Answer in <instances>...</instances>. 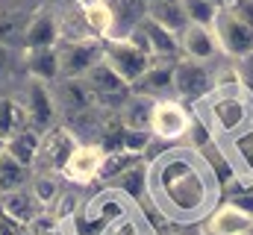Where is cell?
<instances>
[{
	"label": "cell",
	"mask_w": 253,
	"mask_h": 235,
	"mask_svg": "<svg viewBox=\"0 0 253 235\" xmlns=\"http://www.w3.org/2000/svg\"><path fill=\"white\" fill-rule=\"evenodd\" d=\"M147 197L165 221L197 224L215 212L221 182L200 150L171 147L147 162Z\"/></svg>",
	"instance_id": "1"
},
{
	"label": "cell",
	"mask_w": 253,
	"mask_h": 235,
	"mask_svg": "<svg viewBox=\"0 0 253 235\" xmlns=\"http://www.w3.org/2000/svg\"><path fill=\"white\" fill-rule=\"evenodd\" d=\"M194 115L203 123V129L221 144L253 120V88L242 79H221L206 97L194 103Z\"/></svg>",
	"instance_id": "2"
},
{
	"label": "cell",
	"mask_w": 253,
	"mask_h": 235,
	"mask_svg": "<svg viewBox=\"0 0 253 235\" xmlns=\"http://www.w3.org/2000/svg\"><path fill=\"white\" fill-rule=\"evenodd\" d=\"M56 56H59V79H80L103 59V41L91 36L62 39L56 44Z\"/></svg>",
	"instance_id": "3"
},
{
	"label": "cell",
	"mask_w": 253,
	"mask_h": 235,
	"mask_svg": "<svg viewBox=\"0 0 253 235\" xmlns=\"http://www.w3.org/2000/svg\"><path fill=\"white\" fill-rule=\"evenodd\" d=\"M191 126H194V118L189 115V109L168 97V100H156L153 106V115H150V135L153 141L159 144H177L180 138H189Z\"/></svg>",
	"instance_id": "4"
},
{
	"label": "cell",
	"mask_w": 253,
	"mask_h": 235,
	"mask_svg": "<svg viewBox=\"0 0 253 235\" xmlns=\"http://www.w3.org/2000/svg\"><path fill=\"white\" fill-rule=\"evenodd\" d=\"M212 36H215L221 53H227L230 59L253 56V24L236 18L227 6L218 9V15L212 21Z\"/></svg>",
	"instance_id": "5"
},
{
	"label": "cell",
	"mask_w": 253,
	"mask_h": 235,
	"mask_svg": "<svg viewBox=\"0 0 253 235\" xmlns=\"http://www.w3.org/2000/svg\"><path fill=\"white\" fill-rule=\"evenodd\" d=\"M83 82L88 85V91H91V97H94V103L103 109V112H118L121 106H124V100L132 94V85L124 82L103 59L83 77Z\"/></svg>",
	"instance_id": "6"
},
{
	"label": "cell",
	"mask_w": 253,
	"mask_h": 235,
	"mask_svg": "<svg viewBox=\"0 0 253 235\" xmlns=\"http://www.w3.org/2000/svg\"><path fill=\"white\" fill-rule=\"evenodd\" d=\"M77 138H74V132L62 126V123H56V126H50L47 132H42V138H39V150H36V162H33V171H44V174H59L62 176V168L65 162H68V156L77 150Z\"/></svg>",
	"instance_id": "7"
},
{
	"label": "cell",
	"mask_w": 253,
	"mask_h": 235,
	"mask_svg": "<svg viewBox=\"0 0 253 235\" xmlns=\"http://www.w3.org/2000/svg\"><path fill=\"white\" fill-rule=\"evenodd\" d=\"M221 79L215 77V71L209 65L180 59L174 65V100L180 103H197L200 97H206Z\"/></svg>",
	"instance_id": "8"
},
{
	"label": "cell",
	"mask_w": 253,
	"mask_h": 235,
	"mask_svg": "<svg viewBox=\"0 0 253 235\" xmlns=\"http://www.w3.org/2000/svg\"><path fill=\"white\" fill-rule=\"evenodd\" d=\"M103 62H106L124 82L135 85L138 77L150 68L153 59L147 56V53H141V50H138L132 41H126V39H106V41H103Z\"/></svg>",
	"instance_id": "9"
},
{
	"label": "cell",
	"mask_w": 253,
	"mask_h": 235,
	"mask_svg": "<svg viewBox=\"0 0 253 235\" xmlns=\"http://www.w3.org/2000/svg\"><path fill=\"white\" fill-rule=\"evenodd\" d=\"M24 112H27V120L36 132H47L50 126H56V100H53V91L47 82H39V79H30L24 85Z\"/></svg>",
	"instance_id": "10"
},
{
	"label": "cell",
	"mask_w": 253,
	"mask_h": 235,
	"mask_svg": "<svg viewBox=\"0 0 253 235\" xmlns=\"http://www.w3.org/2000/svg\"><path fill=\"white\" fill-rule=\"evenodd\" d=\"M218 147H221V153L230 165V176L242 185H253V120L242 132L221 141Z\"/></svg>",
	"instance_id": "11"
},
{
	"label": "cell",
	"mask_w": 253,
	"mask_h": 235,
	"mask_svg": "<svg viewBox=\"0 0 253 235\" xmlns=\"http://www.w3.org/2000/svg\"><path fill=\"white\" fill-rule=\"evenodd\" d=\"M103 147L100 144H77V150L68 156L62 168V179L71 185H88L91 179L100 176L103 168Z\"/></svg>",
	"instance_id": "12"
},
{
	"label": "cell",
	"mask_w": 253,
	"mask_h": 235,
	"mask_svg": "<svg viewBox=\"0 0 253 235\" xmlns=\"http://www.w3.org/2000/svg\"><path fill=\"white\" fill-rule=\"evenodd\" d=\"M174 65L171 59H153L150 68L138 77V82L132 85V91L150 97V100H168L174 97Z\"/></svg>",
	"instance_id": "13"
},
{
	"label": "cell",
	"mask_w": 253,
	"mask_h": 235,
	"mask_svg": "<svg viewBox=\"0 0 253 235\" xmlns=\"http://www.w3.org/2000/svg\"><path fill=\"white\" fill-rule=\"evenodd\" d=\"M0 212L9 218V221H15L18 227H30L36 218H42L47 209L39 203V197L30 191V185H24V188H15V191H6V194H0Z\"/></svg>",
	"instance_id": "14"
},
{
	"label": "cell",
	"mask_w": 253,
	"mask_h": 235,
	"mask_svg": "<svg viewBox=\"0 0 253 235\" xmlns=\"http://www.w3.org/2000/svg\"><path fill=\"white\" fill-rule=\"evenodd\" d=\"M180 50L186 53V59L200 62V65H209L212 59L221 56V47L212 36V27H197V24H189L180 33Z\"/></svg>",
	"instance_id": "15"
},
{
	"label": "cell",
	"mask_w": 253,
	"mask_h": 235,
	"mask_svg": "<svg viewBox=\"0 0 253 235\" xmlns=\"http://www.w3.org/2000/svg\"><path fill=\"white\" fill-rule=\"evenodd\" d=\"M53 100H56V109H62L68 118H77V115H83V112H88V109L97 106L94 97H91V91H88V85L83 82V77L80 79H56Z\"/></svg>",
	"instance_id": "16"
},
{
	"label": "cell",
	"mask_w": 253,
	"mask_h": 235,
	"mask_svg": "<svg viewBox=\"0 0 253 235\" xmlns=\"http://www.w3.org/2000/svg\"><path fill=\"white\" fill-rule=\"evenodd\" d=\"M251 230L253 218L230 203H218L215 212L206 218V235H251Z\"/></svg>",
	"instance_id": "17"
},
{
	"label": "cell",
	"mask_w": 253,
	"mask_h": 235,
	"mask_svg": "<svg viewBox=\"0 0 253 235\" xmlns=\"http://www.w3.org/2000/svg\"><path fill=\"white\" fill-rule=\"evenodd\" d=\"M62 41L59 33V21L50 12H36L30 18V24L24 27V47L27 50H39V47H56Z\"/></svg>",
	"instance_id": "18"
},
{
	"label": "cell",
	"mask_w": 253,
	"mask_h": 235,
	"mask_svg": "<svg viewBox=\"0 0 253 235\" xmlns=\"http://www.w3.org/2000/svg\"><path fill=\"white\" fill-rule=\"evenodd\" d=\"M80 15H83L88 36H94L100 41L115 39V15L106 0H80Z\"/></svg>",
	"instance_id": "19"
},
{
	"label": "cell",
	"mask_w": 253,
	"mask_h": 235,
	"mask_svg": "<svg viewBox=\"0 0 253 235\" xmlns=\"http://www.w3.org/2000/svg\"><path fill=\"white\" fill-rule=\"evenodd\" d=\"M138 30H141V36H144L147 47H150V56L177 62V53H180V39H177L174 33H168L165 27L153 24L150 18H141V21H138Z\"/></svg>",
	"instance_id": "20"
},
{
	"label": "cell",
	"mask_w": 253,
	"mask_h": 235,
	"mask_svg": "<svg viewBox=\"0 0 253 235\" xmlns=\"http://www.w3.org/2000/svg\"><path fill=\"white\" fill-rule=\"evenodd\" d=\"M153 106H156V100H150V97L132 91V94L124 100V106H121L115 115H118V120L124 123L126 129L150 132V115H153Z\"/></svg>",
	"instance_id": "21"
},
{
	"label": "cell",
	"mask_w": 253,
	"mask_h": 235,
	"mask_svg": "<svg viewBox=\"0 0 253 235\" xmlns=\"http://www.w3.org/2000/svg\"><path fill=\"white\" fill-rule=\"evenodd\" d=\"M27 126H30V120L24 112V103L12 94H0V141L6 144L9 138H15Z\"/></svg>",
	"instance_id": "22"
},
{
	"label": "cell",
	"mask_w": 253,
	"mask_h": 235,
	"mask_svg": "<svg viewBox=\"0 0 253 235\" xmlns=\"http://www.w3.org/2000/svg\"><path fill=\"white\" fill-rule=\"evenodd\" d=\"M27 71L30 79L39 82H56L59 79V56L56 47H39V50H27Z\"/></svg>",
	"instance_id": "23"
},
{
	"label": "cell",
	"mask_w": 253,
	"mask_h": 235,
	"mask_svg": "<svg viewBox=\"0 0 253 235\" xmlns=\"http://www.w3.org/2000/svg\"><path fill=\"white\" fill-rule=\"evenodd\" d=\"M30 168H24L6 147L0 150V194L6 191H15V188H24L30 185Z\"/></svg>",
	"instance_id": "24"
},
{
	"label": "cell",
	"mask_w": 253,
	"mask_h": 235,
	"mask_svg": "<svg viewBox=\"0 0 253 235\" xmlns=\"http://www.w3.org/2000/svg\"><path fill=\"white\" fill-rule=\"evenodd\" d=\"M106 185H112V188H118V191L129 194L132 200L147 197V159H141L138 165H132L129 171H124L121 176H115V179L106 182Z\"/></svg>",
	"instance_id": "25"
},
{
	"label": "cell",
	"mask_w": 253,
	"mask_h": 235,
	"mask_svg": "<svg viewBox=\"0 0 253 235\" xmlns=\"http://www.w3.org/2000/svg\"><path fill=\"white\" fill-rule=\"evenodd\" d=\"M39 138H42V132H36L33 126H27L24 132H18L15 138H9L3 147L24 165V168H30L33 171V162H36V150H39Z\"/></svg>",
	"instance_id": "26"
},
{
	"label": "cell",
	"mask_w": 253,
	"mask_h": 235,
	"mask_svg": "<svg viewBox=\"0 0 253 235\" xmlns=\"http://www.w3.org/2000/svg\"><path fill=\"white\" fill-rule=\"evenodd\" d=\"M30 191L39 197V203L47 209L56 203V197L62 194V176L59 174H44V171H33L30 174Z\"/></svg>",
	"instance_id": "27"
},
{
	"label": "cell",
	"mask_w": 253,
	"mask_h": 235,
	"mask_svg": "<svg viewBox=\"0 0 253 235\" xmlns=\"http://www.w3.org/2000/svg\"><path fill=\"white\" fill-rule=\"evenodd\" d=\"M183 9H186V21L197 24V27H212V21L218 15V6L209 0H183Z\"/></svg>",
	"instance_id": "28"
},
{
	"label": "cell",
	"mask_w": 253,
	"mask_h": 235,
	"mask_svg": "<svg viewBox=\"0 0 253 235\" xmlns=\"http://www.w3.org/2000/svg\"><path fill=\"white\" fill-rule=\"evenodd\" d=\"M233 188H236V191H227V200H224V203L236 206L239 212H245V215L253 218V185H242V182L233 179Z\"/></svg>",
	"instance_id": "29"
},
{
	"label": "cell",
	"mask_w": 253,
	"mask_h": 235,
	"mask_svg": "<svg viewBox=\"0 0 253 235\" xmlns=\"http://www.w3.org/2000/svg\"><path fill=\"white\" fill-rule=\"evenodd\" d=\"M103 235H141V233H138V227H135L132 218H115V221L103 230Z\"/></svg>",
	"instance_id": "30"
},
{
	"label": "cell",
	"mask_w": 253,
	"mask_h": 235,
	"mask_svg": "<svg viewBox=\"0 0 253 235\" xmlns=\"http://www.w3.org/2000/svg\"><path fill=\"white\" fill-rule=\"evenodd\" d=\"M6 68H9V47L0 44V79L6 77Z\"/></svg>",
	"instance_id": "31"
},
{
	"label": "cell",
	"mask_w": 253,
	"mask_h": 235,
	"mask_svg": "<svg viewBox=\"0 0 253 235\" xmlns=\"http://www.w3.org/2000/svg\"><path fill=\"white\" fill-rule=\"evenodd\" d=\"M209 3H215L218 9H224V6H227V0H209Z\"/></svg>",
	"instance_id": "32"
},
{
	"label": "cell",
	"mask_w": 253,
	"mask_h": 235,
	"mask_svg": "<svg viewBox=\"0 0 253 235\" xmlns=\"http://www.w3.org/2000/svg\"><path fill=\"white\" fill-rule=\"evenodd\" d=\"M0 150H3V141H0Z\"/></svg>",
	"instance_id": "33"
},
{
	"label": "cell",
	"mask_w": 253,
	"mask_h": 235,
	"mask_svg": "<svg viewBox=\"0 0 253 235\" xmlns=\"http://www.w3.org/2000/svg\"><path fill=\"white\" fill-rule=\"evenodd\" d=\"M251 235H253V230H251Z\"/></svg>",
	"instance_id": "34"
}]
</instances>
